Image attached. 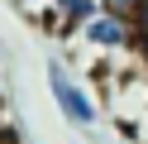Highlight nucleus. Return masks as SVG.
<instances>
[{
  "instance_id": "1",
  "label": "nucleus",
  "mask_w": 148,
  "mask_h": 144,
  "mask_svg": "<svg viewBox=\"0 0 148 144\" xmlns=\"http://www.w3.org/2000/svg\"><path fill=\"white\" fill-rule=\"evenodd\" d=\"M48 91H53V101H58V111H62V120H67V125H77V130H91V125L100 120L96 96H91L86 86H81L77 77H72L67 67L58 63V58L48 63Z\"/></svg>"
},
{
  "instance_id": "2",
  "label": "nucleus",
  "mask_w": 148,
  "mask_h": 144,
  "mask_svg": "<svg viewBox=\"0 0 148 144\" xmlns=\"http://www.w3.org/2000/svg\"><path fill=\"white\" fill-rule=\"evenodd\" d=\"M81 38H86L91 48H105V53H124L129 43L138 38V24L129 15H115V10H100V15H91L86 24L77 29Z\"/></svg>"
},
{
  "instance_id": "3",
  "label": "nucleus",
  "mask_w": 148,
  "mask_h": 144,
  "mask_svg": "<svg viewBox=\"0 0 148 144\" xmlns=\"http://www.w3.org/2000/svg\"><path fill=\"white\" fill-rule=\"evenodd\" d=\"M143 43H148V34H143Z\"/></svg>"
}]
</instances>
